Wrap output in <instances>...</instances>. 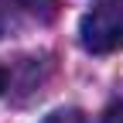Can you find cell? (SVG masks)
I'll use <instances>...</instances> for the list:
<instances>
[{"label":"cell","instance_id":"1","mask_svg":"<svg viewBox=\"0 0 123 123\" xmlns=\"http://www.w3.org/2000/svg\"><path fill=\"white\" fill-rule=\"evenodd\" d=\"M79 41L92 55H113L123 48V0H96L79 21Z\"/></svg>","mask_w":123,"mask_h":123},{"label":"cell","instance_id":"2","mask_svg":"<svg viewBox=\"0 0 123 123\" xmlns=\"http://www.w3.org/2000/svg\"><path fill=\"white\" fill-rule=\"evenodd\" d=\"M0 4L17 7L21 14H27V17H34L41 24H48V21L58 17V0H0Z\"/></svg>","mask_w":123,"mask_h":123},{"label":"cell","instance_id":"3","mask_svg":"<svg viewBox=\"0 0 123 123\" xmlns=\"http://www.w3.org/2000/svg\"><path fill=\"white\" fill-rule=\"evenodd\" d=\"M41 123H89V120H86L82 110H55V113L44 116Z\"/></svg>","mask_w":123,"mask_h":123},{"label":"cell","instance_id":"4","mask_svg":"<svg viewBox=\"0 0 123 123\" xmlns=\"http://www.w3.org/2000/svg\"><path fill=\"white\" fill-rule=\"evenodd\" d=\"M103 123H123V99H120V103H113L110 110L103 113Z\"/></svg>","mask_w":123,"mask_h":123},{"label":"cell","instance_id":"5","mask_svg":"<svg viewBox=\"0 0 123 123\" xmlns=\"http://www.w3.org/2000/svg\"><path fill=\"white\" fill-rule=\"evenodd\" d=\"M4 89H7V72L0 68V96H4Z\"/></svg>","mask_w":123,"mask_h":123}]
</instances>
